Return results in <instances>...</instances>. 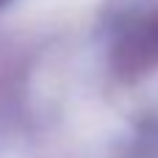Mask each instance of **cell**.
<instances>
[{
    "label": "cell",
    "instance_id": "7a4b0ae2",
    "mask_svg": "<svg viewBox=\"0 0 158 158\" xmlns=\"http://www.w3.org/2000/svg\"><path fill=\"white\" fill-rule=\"evenodd\" d=\"M6 3H11V0H0V8H3V6H6Z\"/></svg>",
    "mask_w": 158,
    "mask_h": 158
},
{
    "label": "cell",
    "instance_id": "6da1fadb",
    "mask_svg": "<svg viewBox=\"0 0 158 158\" xmlns=\"http://www.w3.org/2000/svg\"><path fill=\"white\" fill-rule=\"evenodd\" d=\"M122 69H147L158 64V11H153L122 44L117 53Z\"/></svg>",
    "mask_w": 158,
    "mask_h": 158
}]
</instances>
